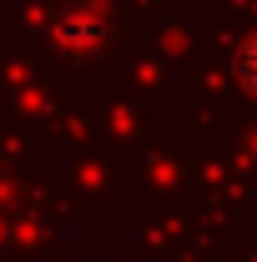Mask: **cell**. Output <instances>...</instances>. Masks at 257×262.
Returning a JSON list of instances; mask_svg holds the SVG:
<instances>
[{"label": "cell", "instance_id": "1", "mask_svg": "<svg viewBox=\"0 0 257 262\" xmlns=\"http://www.w3.org/2000/svg\"><path fill=\"white\" fill-rule=\"evenodd\" d=\"M232 76H237V86L257 101V31L237 46V56H232Z\"/></svg>", "mask_w": 257, "mask_h": 262}]
</instances>
